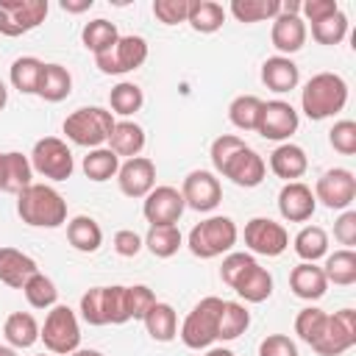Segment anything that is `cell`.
Returning a JSON list of instances; mask_svg holds the SVG:
<instances>
[{
    "instance_id": "cell-14",
    "label": "cell",
    "mask_w": 356,
    "mask_h": 356,
    "mask_svg": "<svg viewBox=\"0 0 356 356\" xmlns=\"http://www.w3.org/2000/svg\"><path fill=\"white\" fill-rule=\"evenodd\" d=\"M298 122L300 120H298V111L292 108V103H286V100H267V103H261L256 134H261L270 142H286L298 131Z\"/></svg>"
},
{
    "instance_id": "cell-32",
    "label": "cell",
    "mask_w": 356,
    "mask_h": 356,
    "mask_svg": "<svg viewBox=\"0 0 356 356\" xmlns=\"http://www.w3.org/2000/svg\"><path fill=\"white\" fill-rule=\"evenodd\" d=\"M186 22L197 33H214L225 22V8L220 3H214V0H192Z\"/></svg>"
},
{
    "instance_id": "cell-39",
    "label": "cell",
    "mask_w": 356,
    "mask_h": 356,
    "mask_svg": "<svg viewBox=\"0 0 356 356\" xmlns=\"http://www.w3.org/2000/svg\"><path fill=\"white\" fill-rule=\"evenodd\" d=\"M261 103L264 100H259L256 95H239V97H234L231 106H228L231 125L239 128V131H256L259 114H261Z\"/></svg>"
},
{
    "instance_id": "cell-56",
    "label": "cell",
    "mask_w": 356,
    "mask_h": 356,
    "mask_svg": "<svg viewBox=\"0 0 356 356\" xmlns=\"http://www.w3.org/2000/svg\"><path fill=\"white\" fill-rule=\"evenodd\" d=\"M95 6V0H61V8L70 11V14H81V11H89Z\"/></svg>"
},
{
    "instance_id": "cell-42",
    "label": "cell",
    "mask_w": 356,
    "mask_h": 356,
    "mask_svg": "<svg viewBox=\"0 0 356 356\" xmlns=\"http://www.w3.org/2000/svg\"><path fill=\"white\" fill-rule=\"evenodd\" d=\"M22 295H25V300H28L33 309H53L56 300H58V289H56L53 278H47L44 273H33V275L25 281Z\"/></svg>"
},
{
    "instance_id": "cell-45",
    "label": "cell",
    "mask_w": 356,
    "mask_h": 356,
    "mask_svg": "<svg viewBox=\"0 0 356 356\" xmlns=\"http://www.w3.org/2000/svg\"><path fill=\"white\" fill-rule=\"evenodd\" d=\"M325 312L323 309H317V306H306V309H300L298 312V317H295V334L306 342V345H314V339L320 337V331H323V325H325Z\"/></svg>"
},
{
    "instance_id": "cell-48",
    "label": "cell",
    "mask_w": 356,
    "mask_h": 356,
    "mask_svg": "<svg viewBox=\"0 0 356 356\" xmlns=\"http://www.w3.org/2000/svg\"><path fill=\"white\" fill-rule=\"evenodd\" d=\"M125 298H128V314H131V320H145V314H147L150 306L156 303L153 289L145 286V284L125 286Z\"/></svg>"
},
{
    "instance_id": "cell-22",
    "label": "cell",
    "mask_w": 356,
    "mask_h": 356,
    "mask_svg": "<svg viewBox=\"0 0 356 356\" xmlns=\"http://www.w3.org/2000/svg\"><path fill=\"white\" fill-rule=\"evenodd\" d=\"M33 273H39V264L28 253L17 248H0V284L11 289H22Z\"/></svg>"
},
{
    "instance_id": "cell-29",
    "label": "cell",
    "mask_w": 356,
    "mask_h": 356,
    "mask_svg": "<svg viewBox=\"0 0 356 356\" xmlns=\"http://www.w3.org/2000/svg\"><path fill=\"white\" fill-rule=\"evenodd\" d=\"M142 323H145L147 334H150L156 342H172V339L178 337V314H175V309H172L170 303L156 300V303L150 306V312L145 314Z\"/></svg>"
},
{
    "instance_id": "cell-7",
    "label": "cell",
    "mask_w": 356,
    "mask_h": 356,
    "mask_svg": "<svg viewBox=\"0 0 356 356\" xmlns=\"http://www.w3.org/2000/svg\"><path fill=\"white\" fill-rule=\"evenodd\" d=\"M147 61V42L142 36H120L108 50L95 56V64L106 75H125Z\"/></svg>"
},
{
    "instance_id": "cell-46",
    "label": "cell",
    "mask_w": 356,
    "mask_h": 356,
    "mask_svg": "<svg viewBox=\"0 0 356 356\" xmlns=\"http://www.w3.org/2000/svg\"><path fill=\"white\" fill-rule=\"evenodd\" d=\"M328 142L337 153L342 156H353L356 153V122L353 120H339L334 122V128L328 131Z\"/></svg>"
},
{
    "instance_id": "cell-4",
    "label": "cell",
    "mask_w": 356,
    "mask_h": 356,
    "mask_svg": "<svg viewBox=\"0 0 356 356\" xmlns=\"http://www.w3.org/2000/svg\"><path fill=\"white\" fill-rule=\"evenodd\" d=\"M114 114L103 106H83L75 108L67 120H64V134L72 145L81 147H103V142H108V134L114 128Z\"/></svg>"
},
{
    "instance_id": "cell-37",
    "label": "cell",
    "mask_w": 356,
    "mask_h": 356,
    "mask_svg": "<svg viewBox=\"0 0 356 356\" xmlns=\"http://www.w3.org/2000/svg\"><path fill=\"white\" fill-rule=\"evenodd\" d=\"M117 39H120L117 25H114V22H108V19H103V17H97V19L86 22V25H83V31H81V42H83V47H86V50H92L95 56H97V53H103V50H108Z\"/></svg>"
},
{
    "instance_id": "cell-2",
    "label": "cell",
    "mask_w": 356,
    "mask_h": 356,
    "mask_svg": "<svg viewBox=\"0 0 356 356\" xmlns=\"http://www.w3.org/2000/svg\"><path fill=\"white\" fill-rule=\"evenodd\" d=\"M348 103V83L337 72H317L306 81L300 92V108L309 120L320 122L339 114Z\"/></svg>"
},
{
    "instance_id": "cell-33",
    "label": "cell",
    "mask_w": 356,
    "mask_h": 356,
    "mask_svg": "<svg viewBox=\"0 0 356 356\" xmlns=\"http://www.w3.org/2000/svg\"><path fill=\"white\" fill-rule=\"evenodd\" d=\"M295 253L303 259V261H317L323 256H328V234L320 228V225H303L298 234H295V242H292Z\"/></svg>"
},
{
    "instance_id": "cell-28",
    "label": "cell",
    "mask_w": 356,
    "mask_h": 356,
    "mask_svg": "<svg viewBox=\"0 0 356 356\" xmlns=\"http://www.w3.org/2000/svg\"><path fill=\"white\" fill-rule=\"evenodd\" d=\"M67 239L75 250L81 253H95L100 245H103V228L97 225L95 217H86V214H78L67 222Z\"/></svg>"
},
{
    "instance_id": "cell-50",
    "label": "cell",
    "mask_w": 356,
    "mask_h": 356,
    "mask_svg": "<svg viewBox=\"0 0 356 356\" xmlns=\"http://www.w3.org/2000/svg\"><path fill=\"white\" fill-rule=\"evenodd\" d=\"M245 147V139H239V136H234V134H222V136H217L214 142H211V164H214V170L217 172H222V167L228 164V159L236 153V150H242Z\"/></svg>"
},
{
    "instance_id": "cell-1",
    "label": "cell",
    "mask_w": 356,
    "mask_h": 356,
    "mask_svg": "<svg viewBox=\"0 0 356 356\" xmlns=\"http://www.w3.org/2000/svg\"><path fill=\"white\" fill-rule=\"evenodd\" d=\"M17 214L31 228H58L67 222V200L50 184H31L17 195Z\"/></svg>"
},
{
    "instance_id": "cell-34",
    "label": "cell",
    "mask_w": 356,
    "mask_h": 356,
    "mask_svg": "<svg viewBox=\"0 0 356 356\" xmlns=\"http://www.w3.org/2000/svg\"><path fill=\"white\" fill-rule=\"evenodd\" d=\"M142 242H145V248H147L156 259H170V256L178 253L184 236H181L178 225H150V228H147V236H145Z\"/></svg>"
},
{
    "instance_id": "cell-9",
    "label": "cell",
    "mask_w": 356,
    "mask_h": 356,
    "mask_svg": "<svg viewBox=\"0 0 356 356\" xmlns=\"http://www.w3.org/2000/svg\"><path fill=\"white\" fill-rule=\"evenodd\" d=\"M356 345V312L353 309H339L325 317V325L320 337L314 339L312 350L320 356H339Z\"/></svg>"
},
{
    "instance_id": "cell-31",
    "label": "cell",
    "mask_w": 356,
    "mask_h": 356,
    "mask_svg": "<svg viewBox=\"0 0 356 356\" xmlns=\"http://www.w3.org/2000/svg\"><path fill=\"white\" fill-rule=\"evenodd\" d=\"M323 273H325V281L328 284H337V286L356 284V253L350 248H342V250L328 253L325 256V264H323Z\"/></svg>"
},
{
    "instance_id": "cell-5",
    "label": "cell",
    "mask_w": 356,
    "mask_h": 356,
    "mask_svg": "<svg viewBox=\"0 0 356 356\" xmlns=\"http://www.w3.org/2000/svg\"><path fill=\"white\" fill-rule=\"evenodd\" d=\"M239 239V231H236V222L231 217H209L203 222H197L192 231H189V250L192 256L197 259H217L222 253H231V248L236 245Z\"/></svg>"
},
{
    "instance_id": "cell-27",
    "label": "cell",
    "mask_w": 356,
    "mask_h": 356,
    "mask_svg": "<svg viewBox=\"0 0 356 356\" xmlns=\"http://www.w3.org/2000/svg\"><path fill=\"white\" fill-rule=\"evenodd\" d=\"M142 147H145V131H142V125H136L131 120L114 122V128L108 134V150L117 159H122V156L125 159H134V156L142 153Z\"/></svg>"
},
{
    "instance_id": "cell-18",
    "label": "cell",
    "mask_w": 356,
    "mask_h": 356,
    "mask_svg": "<svg viewBox=\"0 0 356 356\" xmlns=\"http://www.w3.org/2000/svg\"><path fill=\"white\" fill-rule=\"evenodd\" d=\"M264 172H267V164H264V159L253 150V147H242V150H236L231 159H228V164L222 167V178H228V181H234L236 186H245V189H253V186H259L261 181H264Z\"/></svg>"
},
{
    "instance_id": "cell-19",
    "label": "cell",
    "mask_w": 356,
    "mask_h": 356,
    "mask_svg": "<svg viewBox=\"0 0 356 356\" xmlns=\"http://www.w3.org/2000/svg\"><path fill=\"white\" fill-rule=\"evenodd\" d=\"M317 209L314 192L303 181H289L278 192V211L289 222H306Z\"/></svg>"
},
{
    "instance_id": "cell-13",
    "label": "cell",
    "mask_w": 356,
    "mask_h": 356,
    "mask_svg": "<svg viewBox=\"0 0 356 356\" xmlns=\"http://www.w3.org/2000/svg\"><path fill=\"white\" fill-rule=\"evenodd\" d=\"M356 197V178L345 167L325 170L314 184V200H320L325 209H350Z\"/></svg>"
},
{
    "instance_id": "cell-55",
    "label": "cell",
    "mask_w": 356,
    "mask_h": 356,
    "mask_svg": "<svg viewBox=\"0 0 356 356\" xmlns=\"http://www.w3.org/2000/svg\"><path fill=\"white\" fill-rule=\"evenodd\" d=\"M339 11V3L337 0H306V3H300V19L306 22H317V19H325V17H331V14H337Z\"/></svg>"
},
{
    "instance_id": "cell-21",
    "label": "cell",
    "mask_w": 356,
    "mask_h": 356,
    "mask_svg": "<svg viewBox=\"0 0 356 356\" xmlns=\"http://www.w3.org/2000/svg\"><path fill=\"white\" fill-rule=\"evenodd\" d=\"M289 289L300 300H320L325 295V289H328V281H325L323 267H317L312 261L295 264L292 273H289Z\"/></svg>"
},
{
    "instance_id": "cell-23",
    "label": "cell",
    "mask_w": 356,
    "mask_h": 356,
    "mask_svg": "<svg viewBox=\"0 0 356 356\" xmlns=\"http://www.w3.org/2000/svg\"><path fill=\"white\" fill-rule=\"evenodd\" d=\"M231 289L245 300V303H264L273 295V275L253 261L250 267H245V273L231 284Z\"/></svg>"
},
{
    "instance_id": "cell-38",
    "label": "cell",
    "mask_w": 356,
    "mask_h": 356,
    "mask_svg": "<svg viewBox=\"0 0 356 356\" xmlns=\"http://www.w3.org/2000/svg\"><path fill=\"white\" fill-rule=\"evenodd\" d=\"M83 175L89 178V181H97V184H103V181H108V178H114L117 175V170H120V159L108 150V147H95V150H89L86 156H83Z\"/></svg>"
},
{
    "instance_id": "cell-24",
    "label": "cell",
    "mask_w": 356,
    "mask_h": 356,
    "mask_svg": "<svg viewBox=\"0 0 356 356\" xmlns=\"http://www.w3.org/2000/svg\"><path fill=\"white\" fill-rule=\"evenodd\" d=\"M270 170L284 178L286 184L289 181H298L306 170H309V159H306V150L300 145H292V142H281L273 153H270Z\"/></svg>"
},
{
    "instance_id": "cell-20",
    "label": "cell",
    "mask_w": 356,
    "mask_h": 356,
    "mask_svg": "<svg viewBox=\"0 0 356 356\" xmlns=\"http://www.w3.org/2000/svg\"><path fill=\"white\" fill-rule=\"evenodd\" d=\"M31 178H33V167H31L28 156H22L17 150L0 153V192L19 195L25 186L33 184Z\"/></svg>"
},
{
    "instance_id": "cell-35",
    "label": "cell",
    "mask_w": 356,
    "mask_h": 356,
    "mask_svg": "<svg viewBox=\"0 0 356 356\" xmlns=\"http://www.w3.org/2000/svg\"><path fill=\"white\" fill-rule=\"evenodd\" d=\"M250 325V312L236 303V300H225L222 303V314H220V328H217V339L231 342L236 337H242Z\"/></svg>"
},
{
    "instance_id": "cell-17",
    "label": "cell",
    "mask_w": 356,
    "mask_h": 356,
    "mask_svg": "<svg viewBox=\"0 0 356 356\" xmlns=\"http://www.w3.org/2000/svg\"><path fill=\"white\" fill-rule=\"evenodd\" d=\"M117 184L125 197H145L156 186V164L147 156L125 159L117 170Z\"/></svg>"
},
{
    "instance_id": "cell-26",
    "label": "cell",
    "mask_w": 356,
    "mask_h": 356,
    "mask_svg": "<svg viewBox=\"0 0 356 356\" xmlns=\"http://www.w3.org/2000/svg\"><path fill=\"white\" fill-rule=\"evenodd\" d=\"M72 92V75L67 67L61 64H42L39 72V83H36V95L47 103H61L64 97H70Z\"/></svg>"
},
{
    "instance_id": "cell-40",
    "label": "cell",
    "mask_w": 356,
    "mask_h": 356,
    "mask_svg": "<svg viewBox=\"0 0 356 356\" xmlns=\"http://www.w3.org/2000/svg\"><path fill=\"white\" fill-rule=\"evenodd\" d=\"M42 64L36 56H19L14 64H11V86L19 89L22 95H36V83H39V72H42Z\"/></svg>"
},
{
    "instance_id": "cell-10",
    "label": "cell",
    "mask_w": 356,
    "mask_h": 356,
    "mask_svg": "<svg viewBox=\"0 0 356 356\" xmlns=\"http://www.w3.org/2000/svg\"><path fill=\"white\" fill-rule=\"evenodd\" d=\"M47 0H3L0 3V33L22 36L39 28L47 17Z\"/></svg>"
},
{
    "instance_id": "cell-44",
    "label": "cell",
    "mask_w": 356,
    "mask_h": 356,
    "mask_svg": "<svg viewBox=\"0 0 356 356\" xmlns=\"http://www.w3.org/2000/svg\"><path fill=\"white\" fill-rule=\"evenodd\" d=\"M81 317L89 325H108L106 317V286H92L81 295Z\"/></svg>"
},
{
    "instance_id": "cell-58",
    "label": "cell",
    "mask_w": 356,
    "mask_h": 356,
    "mask_svg": "<svg viewBox=\"0 0 356 356\" xmlns=\"http://www.w3.org/2000/svg\"><path fill=\"white\" fill-rule=\"evenodd\" d=\"M206 356H236L234 350H228V348H209L206 350Z\"/></svg>"
},
{
    "instance_id": "cell-25",
    "label": "cell",
    "mask_w": 356,
    "mask_h": 356,
    "mask_svg": "<svg viewBox=\"0 0 356 356\" xmlns=\"http://www.w3.org/2000/svg\"><path fill=\"white\" fill-rule=\"evenodd\" d=\"M261 81L267 89L284 95V92H292L300 81V70L292 58L286 56H270L264 64H261Z\"/></svg>"
},
{
    "instance_id": "cell-53",
    "label": "cell",
    "mask_w": 356,
    "mask_h": 356,
    "mask_svg": "<svg viewBox=\"0 0 356 356\" xmlns=\"http://www.w3.org/2000/svg\"><path fill=\"white\" fill-rule=\"evenodd\" d=\"M334 239L353 250V245H356V211L353 209H345L339 214V220L334 222Z\"/></svg>"
},
{
    "instance_id": "cell-3",
    "label": "cell",
    "mask_w": 356,
    "mask_h": 356,
    "mask_svg": "<svg viewBox=\"0 0 356 356\" xmlns=\"http://www.w3.org/2000/svg\"><path fill=\"white\" fill-rule=\"evenodd\" d=\"M222 298L217 295H206L200 298L192 312L184 317L181 323V342L192 350H203V348H211L217 342V328H220V314H222Z\"/></svg>"
},
{
    "instance_id": "cell-49",
    "label": "cell",
    "mask_w": 356,
    "mask_h": 356,
    "mask_svg": "<svg viewBox=\"0 0 356 356\" xmlns=\"http://www.w3.org/2000/svg\"><path fill=\"white\" fill-rule=\"evenodd\" d=\"M189 6H192V0H156L153 14L164 25H178V22H186Z\"/></svg>"
},
{
    "instance_id": "cell-61",
    "label": "cell",
    "mask_w": 356,
    "mask_h": 356,
    "mask_svg": "<svg viewBox=\"0 0 356 356\" xmlns=\"http://www.w3.org/2000/svg\"><path fill=\"white\" fill-rule=\"evenodd\" d=\"M42 356H44V353H42Z\"/></svg>"
},
{
    "instance_id": "cell-43",
    "label": "cell",
    "mask_w": 356,
    "mask_h": 356,
    "mask_svg": "<svg viewBox=\"0 0 356 356\" xmlns=\"http://www.w3.org/2000/svg\"><path fill=\"white\" fill-rule=\"evenodd\" d=\"M312 36H314L317 44H325V47L339 44L348 36V17L342 11H337V14L325 17V19L312 22Z\"/></svg>"
},
{
    "instance_id": "cell-54",
    "label": "cell",
    "mask_w": 356,
    "mask_h": 356,
    "mask_svg": "<svg viewBox=\"0 0 356 356\" xmlns=\"http://www.w3.org/2000/svg\"><path fill=\"white\" fill-rule=\"evenodd\" d=\"M142 248H145V242H142V236H139L136 231H131V228H120V231L114 234V250H117V256L134 259Z\"/></svg>"
},
{
    "instance_id": "cell-6",
    "label": "cell",
    "mask_w": 356,
    "mask_h": 356,
    "mask_svg": "<svg viewBox=\"0 0 356 356\" xmlns=\"http://www.w3.org/2000/svg\"><path fill=\"white\" fill-rule=\"evenodd\" d=\"M39 339L56 356H70L72 350H78V345H81V325H78L75 312L70 306H64V303H56L47 312L44 325L39 328Z\"/></svg>"
},
{
    "instance_id": "cell-47",
    "label": "cell",
    "mask_w": 356,
    "mask_h": 356,
    "mask_svg": "<svg viewBox=\"0 0 356 356\" xmlns=\"http://www.w3.org/2000/svg\"><path fill=\"white\" fill-rule=\"evenodd\" d=\"M106 317H108V325H122V323L131 320L125 286H120V284L106 286Z\"/></svg>"
},
{
    "instance_id": "cell-11",
    "label": "cell",
    "mask_w": 356,
    "mask_h": 356,
    "mask_svg": "<svg viewBox=\"0 0 356 356\" xmlns=\"http://www.w3.org/2000/svg\"><path fill=\"white\" fill-rule=\"evenodd\" d=\"M270 42L278 50V56H286V58L303 47L306 22L300 19V3L295 0L281 3V14L273 19V28H270Z\"/></svg>"
},
{
    "instance_id": "cell-8",
    "label": "cell",
    "mask_w": 356,
    "mask_h": 356,
    "mask_svg": "<svg viewBox=\"0 0 356 356\" xmlns=\"http://www.w3.org/2000/svg\"><path fill=\"white\" fill-rule=\"evenodd\" d=\"M31 167L33 172H39L42 178L50 181H67L75 170L72 161V150L67 147V142H61L58 136H44L33 145L31 150Z\"/></svg>"
},
{
    "instance_id": "cell-12",
    "label": "cell",
    "mask_w": 356,
    "mask_h": 356,
    "mask_svg": "<svg viewBox=\"0 0 356 356\" xmlns=\"http://www.w3.org/2000/svg\"><path fill=\"white\" fill-rule=\"evenodd\" d=\"M245 245L259 256H281L289 248V234L281 222L270 217H253L245 225Z\"/></svg>"
},
{
    "instance_id": "cell-52",
    "label": "cell",
    "mask_w": 356,
    "mask_h": 356,
    "mask_svg": "<svg viewBox=\"0 0 356 356\" xmlns=\"http://www.w3.org/2000/svg\"><path fill=\"white\" fill-rule=\"evenodd\" d=\"M259 356H298V345L286 334H270L261 339Z\"/></svg>"
},
{
    "instance_id": "cell-30",
    "label": "cell",
    "mask_w": 356,
    "mask_h": 356,
    "mask_svg": "<svg viewBox=\"0 0 356 356\" xmlns=\"http://www.w3.org/2000/svg\"><path fill=\"white\" fill-rule=\"evenodd\" d=\"M3 337L14 350L17 348H31L39 339V323L31 312H14L3 323Z\"/></svg>"
},
{
    "instance_id": "cell-36",
    "label": "cell",
    "mask_w": 356,
    "mask_h": 356,
    "mask_svg": "<svg viewBox=\"0 0 356 356\" xmlns=\"http://www.w3.org/2000/svg\"><path fill=\"white\" fill-rule=\"evenodd\" d=\"M228 11L239 22H264L281 14V0H231Z\"/></svg>"
},
{
    "instance_id": "cell-59",
    "label": "cell",
    "mask_w": 356,
    "mask_h": 356,
    "mask_svg": "<svg viewBox=\"0 0 356 356\" xmlns=\"http://www.w3.org/2000/svg\"><path fill=\"white\" fill-rule=\"evenodd\" d=\"M6 103H8V89H6V83L0 81V111L6 108Z\"/></svg>"
},
{
    "instance_id": "cell-15",
    "label": "cell",
    "mask_w": 356,
    "mask_h": 356,
    "mask_svg": "<svg viewBox=\"0 0 356 356\" xmlns=\"http://www.w3.org/2000/svg\"><path fill=\"white\" fill-rule=\"evenodd\" d=\"M181 197H184V206H189L195 211H211L222 200V186H220V181H217L214 172H209V170H192L184 178Z\"/></svg>"
},
{
    "instance_id": "cell-51",
    "label": "cell",
    "mask_w": 356,
    "mask_h": 356,
    "mask_svg": "<svg viewBox=\"0 0 356 356\" xmlns=\"http://www.w3.org/2000/svg\"><path fill=\"white\" fill-rule=\"evenodd\" d=\"M256 259H253V253H228L225 259H222V267H220V278H222V284H234L242 273H245V267H250Z\"/></svg>"
},
{
    "instance_id": "cell-16",
    "label": "cell",
    "mask_w": 356,
    "mask_h": 356,
    "mask_svg": "<svg viewBox=\"0 0 356 356\" xmlns=\"http://www.w3.org/2000/svg\"><path fill=\"white\" fill-rule=\"evenodd\" d=\"M184 209V197L175 186H153L142 203V214L150 225H175Z\"/></svg>"
},
{
    "instance_id": "cell-57",
    "label": "cell",
    "mask_w": 356,
    "mask_h": 356,
    "mask_svg": "<svg viewBox=\"0 0 356 356\" xmlns=\"http://www.w3.org/2000/svg\"><path fill=\"white\" fill-rule=\"evenodd\" d=\"M70 356H103V353L95 350V348H78V350H72Z\"/></svg>"
},
{
    "instance_id": "cell-41",
    "label": "cell",
    "mask_w": 356,
    "mask_h": 356,
    "mask_svg": "<svg viewBox=\"0 0 356 356\" xmlns=\"http://www.w3.org/2000/svg\"><path fill=\"white\" fill-rule=\"evenodd\" d=\"M145 103V92L131 83V81H120L111 92H108V106H111V114H122V117H131L142 108Z\"/></svg>"
},
{
    "instance_id": "cell-60",
    "label": "cell",
    "mask_w": 356,
    "mask_h": 356,
    "mask_svg": "<svg viewBox=\"0 0 356 356\" xmlns=\"http://www.w3.org/2000/svg\"><path fill=\"white\" fill-rule=\"evenodd\" d=\"M0 356H17V350L11 345H0Z\"/></svg>"
}]
</instances>
